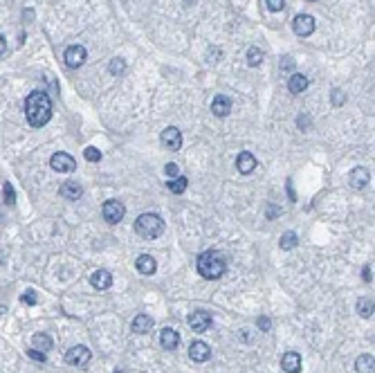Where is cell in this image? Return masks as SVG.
<instances>
[{
	"mask_svg": "<svg viewBox=\"0 0 375 373\" xmlns=\"http://www.w3.org/2000/svg\"><path fill=\"white\" fill-rule=\"evenodd\" d=\"M25 117L34 128H41L52 120V99L48 97V92L43 90L30 92V97L25 99Z\"/></svg>",
	"mask_w": 375,
	"mask_h": 373,
	"instance_id": "6da1fadb",
	"label": "cell"
},
{
	"mask_svg": "<svg viewBox=\"0 0 375 373\" xmlns=\"http://www.w3.org/2000/svg\"><path fill=\"white\" fill-rule=\"evenodd\" d=\"M227 270V261L223 254L209 250V252H202L198 257V272L204 279H220Z\"/></svg>",
	"mask_w": 375,
	"mask_h": 373,
	"instance_id": "7a4b0ae2",
	"label": "cell"
},
{
	"mask_svg": "<svg viewBox=\"0 0 375 373\" xmlns=\"http://www.w3.org/2000/svg\"><path fill=\"white\" fill-rule=\"evenodd\" d=\"M135 231L146 241H153L157 236H162L164 231V220L155 214H142V216L135 220Z\"/></svg>",
	"mask_w": 375,
	"mask_h": 373,
	"instance_id": "3957f363",
	"label": "cell"
},
{
	"mask_svg": "<svg viewBox=\"0 0 375 373\" xmlns=\"http://www.w3.org/2000/svg\"><path fill=\"white\" fill-rule=\"evenodd\" d=\"M63 59H65V65L75 70V67H81L83 63H86V59H88V50L83 48V45H70V48L65 50Z\"/></svg>",
	"mask_w": 375,
	"mask_h": 373,
	"instance_id": "277c9868",
	"label": "cell"
},
{
	"mask_svg": "<svg viewBox=\"0 0 375 373\" xmlns=\"http://www.w3.org/2000/svg\"><path fill=\"white\" fill-rule=\"evenodd\" d=\"M90 360H92V353H90L88 346H72L65 353V362L72 366H86Z\"/></svg>",
	"mask_w": 375,
	"mask_h": 373,
	"instance_id": "5b68a950",
	"label": "cell"
},
{
	"mask_svg": "<svg viewBox=\"0 0 375 373\" xmlns=\"http://www.w3.org/2000/svg\"><path fill=\"white\" fill-rule=\"evenodd\" d=\"M315 27H317V22L310 14H299V16H294V20H292V30L297 36H310V34L315 32Z\"/></svg>",
	"mask_w": 375,
	"mask_h": 373,
	"instance_id": "8992f818",
	"label": "cell"
},
{
	"mask_svg": "<svg viewBox=\"0 0 375 373\" xmlns=\"http://www.w3.org/2000/svg\"><path fill=\"white\" fill-rule=\"evenodd\" d=\"M101 214H104L106 223H119V220L124 218V214H126V207L122 205L119 200H106L104 202V209H101Z\"/></svg>",
	"mask_w": 375,
	"mask_h": 373,
	"instance_id": "52a82bcc",
	"label": "cell"
},
{
	"mask_svg": "<svg viewBox=\"0 0 375 373\" xmlns=\"http://www.w3.org/2000/svg\"><path fill=\"white\" fill-rule=\"evenodd\" d=\"M50 167L59 173H70L77 169V162H75V157L67 155V153H54L52 160H50Z\"/></svg>",
	"mask_w": 375,
	"mask_h": 373,
	"instance_id": "ba28073f",
	"label": "cell"
},
{
	"mask_svg": "<svg viewBox=\"0 0 375 373\" xmlns=\"http://www.w3.org/2000/svg\"><path fill=\"white\" fill-rule=\"evenodd\" d=\"M189 326L196 333H204L209 331V326H212V315L204 313V310H196V313L189 315Z\"/></svg>",
	"mask_w": 375,
	"mask_h": 373,
	"instance_id": "9c48e42d",
	"label": "cell"
},
{
	"mask_svg": "<svg viewBox=\"0 0 375 373\" xmlns=\"http://www.w3.org/2000/svg\"><path fill=\"white\" fill-rule=\"evenodd\" d=\"M162 144L167 146V149H171V151H180V149H182V133H180L175 126L164 128V133H162Z\"/></svg>",
	"mask_w": 375,
	"mask_h": 373,
	"instance_id": "30bf717a",
	"label": "cell"
},
{
	"mask_svg": "<svg viewBox=\"0 0 375 373\" xmlns=\"http://www.w3.org/2000/svg\"><path fill=\"white\" fill-rule=\"evenodd\" d=\"M368 182H371V173H368V169H364V167L353 169V173H350V186H353V189L362 191V189H366L368 186Z\"/></svg>",
	"mask_w": 375,
	"mask_h": 373,
	"instance_id": "8fae6325",
	"label": "cell"
},
{
	"mask_svg": "<svg viewBox=\"0 0 375 373\" xmlns=\"http://www.w3.org/2000/svg\"><path fill=\"white\" fill-rule=\"evenodd\" d=\"M189 355H191L193 362H207V360L212 358V348H209L204 342L198 340V342H193L189 346Z\"/></svg>",
	"mask_w": 375,
	"mask_h": 373,
	"instance_id": "7c38bea8",
	"label": "cell"
},
{
	"mask_svg": "<svg viewBox=\"0 0 375 373\" xmlns=\"http://www.w3.org/2000/svg\"><path fill=\"white\" fill-rule=\"evenodd\" d=\"M236 169L247 176V173H252L254 169H256V157L249 153V151H243V153L236 157Z\"/></svg>",
	"mask_w": 375,
	"mask_h": 373,
	"instance_id": "4fadbf2b",
	"label": "cell"
},
{
	"mask_svg": "<svg viewBox=\"0 0 375 373\" xmlns=\"http://www.w3.org/2000/svg\"><path fill=\"white\" fill-rule=\"evenodd\" d=\"M281 366L286 373H299L301 371V355L294 353V351H288L281 358Z\"/></svg>",
	"mask_w": 375,
	"mask_h": 373,
	"instance_id": "5bb4252c",
	"label": "cell"
},
{
	"mask_svg": "<svg viewBox=\"0 0 375 373\" xmlns=\"http://www.w3.org/2000/svg\"><path fill=\"white\" fill-rule=\"evenodd\" d=\"M90 284H92L97 290H108V288L112 286V274L108 272V270H97L90 276Z\"/></svg>",
	"mask_w": 375,
	"mask_h": 373,
	"instance_id": "9a60e30c",
	"label": "cell"
},
{
	"mask_svg": "<svg viewBox=\"0 0 375 373\" xmlns=\"http://www.w3.org/2000/svg\"><path fill=\"white\" fill-rule=\"evenodd\" d=\"M160 344H162V348H167V351H173V348H178L180 333L173 331V329H164L160 333Z\"/></svg>",
	"mask_w": 375,
	"mask_h": 373,
	"instance_id": "2e32d148",
	"label": "cell"
},
{
	"mask_svg": "<svg viewBox=\"0 0 375 373\" xmlns=\"http://www.w3.org/2000/svg\"><path fill=\"white\" fill-rule=\"evenodd\" d=\"M83 194V186L75 182V180H67V182L61 184V196L67 198V200H79Z\"/></svg>",
	"mask_w": 375,
	"mask_h": 373,
	"instance_id": "e0dca14e",
	"label": "cell"
},
{
	"mask_svg": "<svg viewBox=\"0 0 375 373\" xmlns=\"http://www.w3.org/2000/svg\"><path fill=\"white\" fill-rule=\"evenodd\" d=\"M135 268H137V272L149 276V274L155 272L157 263H155V259H153L151 254H142V257H137V261H135Z\"/></svg>",
	"mask_w": 375,
	"mask_h": 373,
	"instance_id": "ac0fdd59",
	"label": "cell"
},
{
	"mask_svg": "<svg viewBox=\"0 0 375 373\" xmlns=\"http://www.w3.org/2000/svg\"><path fill=\"white\" fill-rule=\"evenodd\" d=\"M212 112L216 117H227L231 112V101L223 97V95H218L214 101H212Z\"/></svg>",
	"mask_w": 375,
	"mask_h": 373,
	"instance_id": "d6986e66",
	"label": "cell"
},
{
	"mask_svg": "<svg viewBox=\"0 0 375 373\" xmlns=\"http://www.w3.org/2000/svg\"><path fill=\"white\" fill-rule=\"evenodd\" d=\"M308 83L310 81H308V77L306 75H292L288 79V90L292 95H299V92H303V90L308 88Z\"/></svg>",
	"mask_w": 375,
	"mask_h": 373,
	"instance_id": "ffe728a7",
	"label": "cell"
},
{
	"mask_svg": "<svg viewBox=\"0 0 375 373\" xmlns=\"http://www.w3.org/2000/svg\"><path fill=\"white\" fill-rule=\"evenodd\" d=\"M153 329V319L149 315H137V317L133 319V331L139 333V335H144V333H149Z\"/></svg>",
	"mask_w": 375,
	"mask_h": 373,
	"instance_id": "44dd1931",
	"label": "cell"
},
{
	"mask_svg": "<svg viewBox=\"0 0 375 373\" xmlns=\"http://www.w3.org/2000/svg\"><path fill=\"white\" fill-rule=\"evenodd\" d=\"M32 344H34V348H38V351L48 353L50 348H52V337L45 335V333H36V335L32 337Z\"/></svg>",
	"mask_w": 375,
	"mask_h": 373,
	"instance_id": "7402d4cb",
	"label": "cell"
},
{
	"mask_svg": "<svg viewBox=\"0 0 375 373\" xmlns=\"http://www.w3.org/2000/svg\"><path fill=\"white\" fill-rule=\"evenodd\" d=\"M373 364H375L373 355H360V358L355 360L357 373H373Z\"/></svg>",
	"mask_w": 375,
	"mask_h": 373,
	"instance_id": "603a6c76",
	"label": "cell"
},
{
	"mask_svg": "<svg viewBox=\"0 0 375 373\" xmlns=\"http://www.w3.org/2000/svg\"><path fill=\"white\" fill-rule=\"evenodd\" d=\"M357 313H360L364 319L373 317V299L371 297H362L360 301H357Z\"/></svg>",
	"mask_w": 375,
	"mask_h": 373,
	"instance_id": "cb8c5ba5",
	"label": "cell"
},
{
	"mask_svg": "<svg viewBox=\"0 0 375 373\" xmlns=\"http://www.w3.org/2000/svg\"><path fill=\"white\" fill-rule=\"evenodd\" d=\"M297 243H299V236L294 234V231H286V234L281 236L279 245H281V250H294V247H297Z\"/></svg>",
	"mask_w": 375,
	"mask_h": 373,
	"instance_id": "d4e9b609",
	"label": "cell"
},
{
	"mask_svg": "<svg viewBox=\"0 0 375 373\" xmlns=\"http://www.w3.org/2000/svg\"><path fill=\"white\" fill-rule=\"evenodd\" d=\"M186 184H189V180H186L184 176H178V178H171V182H169L167 186L173 191V194H182V191L186 189Z\"/></svg>",
	"mask_w": 375,
	"mask_h": 373,
	"instance_id": "484cf974",
	"label": "cell"
},
{
	"mask_svg": "<svg viewBox=\"0 0 375 373\" xmlns=\"http://www.w3.org/2000/svg\"><path fill=\"white\" fill-rule=\"evenodd\" d=\"M261 61H263V52H261L259 48H249L247 50V65L256 67V65H261Z\"/></svg>",
	"mask_w": 375,
	"mask_h": 373,
	"instance_id": "4316f807",
	"label": "cell"
},
{
	"mask_svg": "<svg viewBox=\"0 0 375 373\" xmlns=\"http://www.w3.org/2000/svg\"><path fill=\"white\" fill-rule=\"evenodd\" d=\"M3 196H5V205H14L16 202V191H14V186H11V182L3 184Z\"/></svg>",
	"mask_w": 375,
	"mask_h": 373,
	"instance_id": "83f0119b",
	"label": "cell"
},
{
	"mask_svg": "<svg viewBox=\"0 0 375 373\" xmlns=\"http://www.w3.org/2000/svg\"><path fill=\"white\" fill-rule=\"evenodd\" d=\"M126 72V61L124 59H112L110 61V75H124Z\"/></svg>",
	"mask_w": 375,
	"mask_h": 373,
	"instance_id": "f1b7e54d",
	"label": "cell"
},
{
	"mask_svg": "<svg viewBox=\"0 0 375 373\" xmlns=\"http://www.w3.org/2000/svg\"><path fill=\"white\" fill-rule=\"evenodd\" d=\"M83 155H86L88 162H99L101 160V151H97L95 146H88V149L83 151Z\"/></svg>",
	"mask_w": 375,
	"mask_h": 373,
	"instance_id": "f546056e",
	"label": "cell"
},
{
	"mask_svg": "<svg viewBox=\"0 0 375 373\" xmlns=\"http://www.w3.org/2000/svg\"><path fill=\"white\" fill-rule=\"evenodd\" d=\"M20 301H22V304H30V306H34V304L38 301V297H36V292H34V290H27V292H22Z\"/></svg>",
	"mask_w": 375,
	"mask_h": 373,
	"instance_id": "4dcf8cb0",
	"label": "cell"
},
{
	"mask_svg": "<svg viewBox=\"0 0 375 373\" xmlns=\"http://www.w3.org/2000/svg\"><path fill=\"white\" fill-rule=\"evenodd\" d=\"M164 173H167L169 178H178V176H180V167L173 165V162H169V165L164 167Z\"/></svg>",
	"mask_w": 375,
	"mask_h": 373,
	"instance_id": "1f68e13d",
	"label": "cell"
},
{
	"mask_svg": "<svg viewBox=\"0 0 375 373\" xmlns=\"http://www.w3.org/2000/svg\"><path fill=\"white\" fill-rule=\"evenodd\" d=\"M27 355H30L34 362H45V353L38 351V348H30V351H27Z\"/></svg>",
	"mask_w": 375,
	"mask_h": 373,
	"instance_id": "d6a6232c",
	"label": "cell"
},
{
	"mask_svg": "<svg viewBox=\"0 0 375 373\" xmlns=\"http://www.w3.org/2000/svg\"><path fill=\"white\" fill-rule=\"evenodd\" d=\"M265 3H268L270 11H281L283 7H286V0H265Z\"/></svg>",
	"mask_w": 375,
	"mask_h": 373,
	"instance_id": "836d02e7",
	"label": "cell"
},
{
	"mask_svg": "<svg viewBox=\"0 0 375 373\" xmlns=\"http://www.w3.org/2000/svg\"><path fill=\"white\" fill-rule=\"evenodd\" d=\"M256 324H259V329H261V331H270V329H272L270 317H259V319H256Z\"/></svg>",
	"mask_w": 375,
	"mask_h": 373,
	"instance_id": "e575fe53",
	"label": "cell"
},
{
	"mask_svg": "<svg viewBox=\"0 0 375 373\" xmlns=\"http://www.w3.org/2000/svg\"><path fill=\"white\" fill-rule=\"evenodd\" d=\"M362 279H364L366 284H371L373 281V270L368 268V265H364V270H362Z\"/></svg>",
	"mask_w": 375,
	"mask_h": 373,
	"instance_id": "d590c367",
	"label": "cell"
},
{
	"mask_svg": "<svg viewBox=\"0 0 375 373\" xmlns=\"http://www.w3.org/2000/svg\"><path fill=\"white\" fill-rule=\"evenodd\" d=\"M333 104H337V106H342V104H344V95H342V90H333Z\"/></svg>",
	"mask_w": 375,
	"mask_h": 373,
	"instance_id": "8d00e7d4",
	"label": "cell"
},
{
	"mask_svg": "<svg viewBox=\"0 0 375 373\" xmlns=\"http://www.w3.org/2000/svg\"><path fill=\"white\" fill-rule=\"evenodd\" d=\"M292 67H294V61H292V56H283L281 70H292Z\"/></svg>",
	"mask_w": 375,
	"mask_h": 373,
	"instance_id": "74e56055",
	"label": "cell"
},
{
	"mask_svg": "<svg viewBox=\"0 0 375 373\" xmlns=\"http://www.w3.org/2000/svg\"><path fill=\"white\" fill-rule=\"evenodd\" d=\"M276 214H281V209L274 207V205H268V218H274Z\"/></svg>",
	"mask_w": 375,
	"mask_h": 373,
	"instance_id": "f35d334b",
	"label": "cell"
},
{
	"mask_svg": "<svg viewBox=\"0 0 375 373\" xmlns=\"http://www.w3.org/2000/svg\"><path fill=\"white\" fill-rule=\"evenodd\" d=\"M5 52H7V41H5V36L0 34V56H3Z\"/></svg>",
	"mask_w": 375,
	"mask_h": 373,
	"instance_id": "ab89813d",
	"label": "cell"
},
{
	"mask_svg": "<svg viewBox=\"0 0 375 373\" xmlns=\"http://www.w3.org/2000/svg\"><path fill=\"white\" fill-rule=\"evenodd\" d=\"M297 124H301V128H306L308 126V117H301V122H297Z\"/></svg>",
	"mask_w": 375,
	"mask_h": 373,
	"instance_id": "60d3db41",
	"label": "cell"
},
{
	"mask_svg": "<svg viewBox=\"0 0 375 373\" xmlns=\"http://www.w3.org/2000/svg\"><path fill=\"white\" fill-rule=\"evenodd\" d=\"M0 220H3V212H0Z\"/></svg>",
	"mask_w": 375,
	"mask_h": 373,
	"instance_id": "b9f144b4",
	"label": "cell"
},
{
	"mask_svg": "<svg viewBox=\"0 0 375 373\" xmlns=\"http://www.w3.org/2000/svg\"><path fill=\"white\" fill-rule=\"evenodd\" d=\"M115 373H122V371H115Z\"/></svg>",
	"mask_w": 375,
	"mask_h": 373,
	"instance_id": "7bdbcfd3",
	"label": "cell"
},
{
	"mask_svg": "<svg viewBox=\"0 0 375 373\" xmlns=\"http://www.w3.org/2000/svg\"><path fill=\"white\" fill-rule=\"evenodd\" d=\"M310 3H315V0H310Z\"/></svg>",
	"mask_w": 375,
	"mask_h": 373,
	"instance_id": "ee69618b",
	"label": "cell"
}]
</instances>
